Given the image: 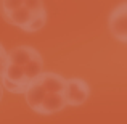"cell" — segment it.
<instances>
[{
	"label": "cell",
	"mask_w": 127,
	"mask_h": 124,
	"mask_svg": "<svg viewBox=\"0 0 127 124\" xmlns=\"http://www.w3.org/2000/svg\"><path fill=\"white\" fill-rule=\"evenodd\" d=\"M2 16L6 23L23 29L24 32H37V31H40L47 23L45 19L37 18V16H35L31 10L26 8L24 5L16 8V10H13V11H10V13H5V15H2Z\"/></svg>",
	"instance_id": "1"
},
{
	"label": "cell",
	"mask_w": 127,
	"mask_h": 124,
	"mask_svg": "<svg viewBox=\"0 0 127 124\" xmlns=\"http://www.w3.org/2000/svg\"><path fill=\"white\" fill-rule=\"evenodd\" d=\"M66 105L69 106H79L87 102L90 95V87L84 79L71 78L66 79Z\"/></svg>",
	"instance_id": "2"
},
{
	"label": "cell",
	"mask_w": 127,
	"mask_h": 124,
	"mask_svg": "<svg viewBox=\"0 0 127 124\" xmlns=\"http://www.w3.org/2000/svg\"><path fill=\"white\" fill-rule=\"evenodd\" d=\"M109 32L121 43H127V3H121L109 15Z\"/></svg>",
	"instance_id": "3"
},
{
	"label": "cell",
	"mask_w": 127,
	"mask_h": 124,
	"mask_svg": "<svg viewBox=\"0 0 127 124\" xmlns=\"http://www.w3.org/2000/svg\"><path fill=\"white\" fill-rule=\"evenodd\" d=\"M66 105V95L64 92H56V93H47L45 98L42 100L37 113L39 115H53V113L61 111Z\"/></svg>",
	"instance_id": "4"
},
{
	"label": "cell",
	"mask_w": 127,
	"mask_h": 124,
	"mask_svg": "<svg viewBox=\"0 0 127 124\" xmlns=\"http://www.w3.org/2000/svg\"><path fill=\"white\" fill-rule=\"evenodd\" d=\"M23 5L28 10H31L37 18L47 21V10L45 5H43V0H23Z\"/></svg>",
	"instance_id": "5"
},
{
	"label": "cell",
	"mask_w": 127,
	"mask_h": 124,
	"mask_svg": "<svg viewBox=\"0 0 127 124\" xmlns=\"http://www.w3.org/2000/svg\"><path fill=\"white\" fill-rule=\"evenodd\" d=\"M19 6H23V0H0V15L10 13Z\"/></svg>",
	"instance_id": "6"
},
{
	"label": "cell",
	"mask_w": 127,
	"mask_h": 124,
	"mask_svg": "<svg viewBox=\"0 0 127 124\" xmlns=\"http://www.w3.org/2000/svg\"><path fill=\"white\" fill-rule=\"evenodd\" d=\"M5 66H6V50L0 43V79H2L3 71H5Z\"/></svg>",
	"instance_id": "7"
},
{
	"label": "cell",
	"mask_w": 127,
	"mask_h": 124,
	"mask_svg": "<svg viewBox=\"0 0 127 124\" xmlns=\"http://www.w3.org/2000/svg\"><path fill=\"white\" fill-rule=\"evenodd\" d=\"M2 98H3V87H2V84H0V102H2Z\"/></svg>",
	"instance_id": "8"
}]
</instances>
